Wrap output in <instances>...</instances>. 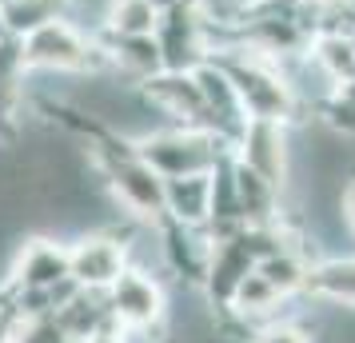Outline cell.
I'll use <instances>...</instances> for the list:
<instances>
[{
	"instance_id": "6da1fadb",
	"label": "cell",
	"mask_w": 355,
	"mask_h": 343,
	"mask_svg": "<svg viewBox=\"0 0 355 343\" xmlns=\"http://www.w3.org/2000/svg\"><path fill=\"white\" fill-rule=\"evenodd\" d=\"M20 64L24 68H52V72H88L108 64V52L96 49L80 28H72L64 17L20 36Z\"/></svg>"
},
{
	"instance_id": "7a4b0ae2",
	"label": "cell",
	"mask_w": 355,
	"mask_h": 343,
	"mask_svg": "<svg viewBox=\"0 0 355 343\" xmlns=\"http://www.w3.org/2000/svg\"><path fill=\"white\" fill-rule=\"evenodd\" d=\"M104 295H108L112 319L132 335H148V331H160L168 324V292H164L160 276H152L144 267L128 263Z\"/></svg>"
},
{
	"instance_id": "3957f363",
	"label": "cell",
	"mask_w": 355,
	"mask_h": 343,
	"mask_svg": "<svg viewBox=\"0 0 355 343\" xmlns=\"http://www.w3.org/2000/svg\"><path fill=\"white\" fill-rule=\"evenodd\" d=\"M8 279H17L20 288H33V292H56L60 283L72 279V252L60 236L40 231L20 244V252L8 263Z\"/></svg>"
},
{
	"instance_id": "277c9868",
	"label": "cell",
	"mask_w": 355,
	"mask_h": 343,
	"mask_svg": "<svg viewBox=\"0 0 355 343\" xmlns=\"http://www.w3.org/2000/svg\"><path fill=\"white\" fill-rule=\"evenodd\" d=\"M236 160L248 164L252 172H259L279 192H288L291 148H288V132H284L279 120H248L240 140H236Z\"/></svg>"
},
{
	"instance_id": "5b68a950",
	"label": "cell",
	"mask_w": 355,
	"mask_h": 343,
	"mask_svg": "<svg viewBox=\"0 0 355 343\" xmlns=\"http://www.w3.org/2000/svg\"><path fill=\"white\" fill-rule=\"evenodd\" d=\"M68 252H72V279L88 292H108L120 279V272L128 267V247L104 228L76 236Z\"/></svg>"
},
{
	"instance_id": "8992f818",
	"label": "cell",
	"mask_w": 355,
	"mask_h": 343,
	"mask_svg": "<svg viewBox=\"0 0 355 343\" xmlns=\"http://www.w3.org/2000/svg\"><path fill=\"white\" fill-rule=\"evenodd\" d=\"M256 267V256L248 252L243 244V236H227V240H216L211 247V260H208V272H204V283H200V292L208 299L211 311H224L232 308V299L240 292V283L248 279V272Z\"/></svg>"
},
{
	"instance_id": "52a82bcc",
	"label": "cell",
	"mask_w": 355,
	"mask_h": 343,
	"mask_svg": "<svg viewBox=\"0 0 355 343\" xmlns=\"http://www.w3.org/2000/svg\"><path fill=\"white\" fill-rule=\"evenodd\" d=\"M168 192V220L184 228H208L211 220V172H192V176H172L164 180Z\"/></svg>"
},
{
	"instance_id": "ba28073f",
	"label": "cell",
	"mask_w": 355,
	"mask_h": 343,
	"mask_svg": "<svg viewBox=\"0 0 355 343\" xmlns=\"http://www.w3.org/2000/svg\"><path fill=\"white\" fill-rule=\"evenodd\" d=\"M56 324L68 331V340L84 343L88 335H96L104 324H112L108 295H104V292H88V288H76V292L56 308Z\"/></svg>"
},
{
	"instance_id": "9c48e42d",
	"label": "cell",
	"mask_w": 355,
	"mask_h": 343,
	"mask_svg": "<svg viewBox=\"0 0 355 343\" xmlns=\"http://www.w3.org/2000/svg\"><path fill=\"white\" fill-rule=\"evenodd\" d=\"M307 295H315L323 304L355 308V256H331V260L311 263Z\"/></svg>"
},
{
	"instance_id": "30bf717a",
	"label": "cell",
	"mask_w": 355,
	"mask_h": 343,
	"mask_svg": "<svg viewBox=\"0 0 355 343\" xmlns=\"http://www.w3.org/2000/svg\"><path fill=\"white\" fill-rule=\"evenodd\" d=\"M64 4L68 0H0V17L8 36H28L64 17Z\"/></svg>"
},
{
	"instance_id": "8fae6325",
	"label": "cell",
	"mask_w": 355,
	"mask_h": 343,
	"mask_svg": "<svg viewBox=\"0 0 355 343\" xmlns=\"http://www.w3.org/2000/svg\"><path fill=\"white\" fill-rule=\"evenodd\" d=\"M108 28L112 33H124V36H156L160 33V20L164 12L148 0H112L108 4Z\"/></svg>"
},
{
	"instance_id": "7c38bea8",
	"label": "cell",
	"mask_w": 355,
	"mask_h": 343,
	"mask_svg": "<svg viewBox=\"0 0 355 343\" xmlns=\"http://www.w3.org/2000/svg\"><path fill=\"white\" fill-rule=\"evenodd\" d=\"M248 343H311V331L300 319H272V324L256 327V335Z\"/></svg>"
},
{
	"instance_id": "4fadbf2b",
	"label": "cell",
	"mask_w": 355,
	"mask_h": 343,
	"mask_svg": "<svg viewBox=\"0 0 355 343\" xmlns=\"http://www.w3.org/2000/svg\"><path fill=\"white\" fill-rule=\"evenodd\" d=\"M84 343H132V331H124V327H120V324L112 319V324L100 327L96 335H88Z\"/></svg>"
},
{
	"instance_id": "5bb4252c",
	"label": "cell",
	"mask_w": 355,
	"mask_h": 343,
	"mask_svg": "<svg viewBox=\"0 0 355 343\" xmlns=\"http://www.w3.org/2000/svg\"><path fill=\"white\" fill-rule=\"evenodd\" d=\"M343 216H347V231H352V240H355V180L343 192Z\"/></svg>"
}]
</instances>
